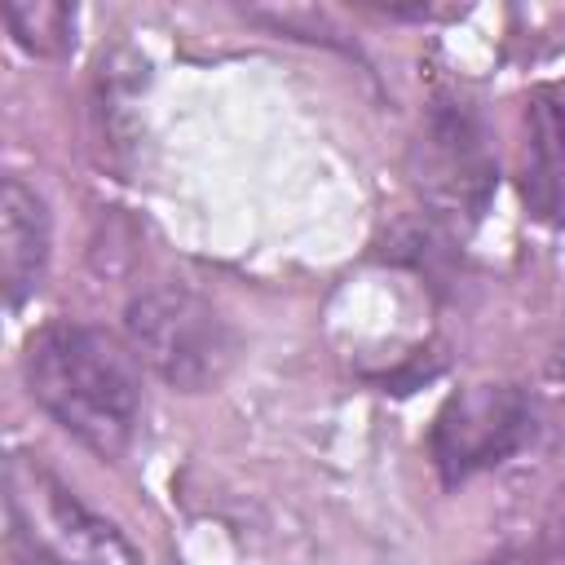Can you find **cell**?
<instances>
[{
	"mask_svg": "<svg viewBox=\"0 0 565 565\" xmlns=\"http://www.w3.org/2000/svg\"><path fill=\"white\" fill-rule=\"evenodd\" d=\"M521 194L539 221L565 230V84L539 88L525 106Z\"/></svg>",
	"mask_w": 565,
	"mask_h": 565,
	"instance_id": "obj_7",
	"label": "cell"
},
{
	"mask_svg": "<svg viewBox=\"0 0 565 565\" xmlns=\"http://www.w3.org/2000/svg\"><path fill=\"white\" fill-rule=\"evenodd\" d=\"M35 406L102 459L128 450L141 419L137 353L84 322H49L26 344Z\"/></svg>",
	"mask_w": 565,
	"mask_h": 565,
	"instance_id": "obj_1",
	"label": "cell"
},
{
	"mask_svg": "<svg viewBox=\"0 0 565 565\" xmlns=\"http://www.w3.org/2000/svg\"><path fill=\"white\" fill-rule=\"evenodd\" d=\"M406 172L415 194L437 216L477 221L499 181L481 115L468 102H433L411 141Z\"/></svg>",
	"mask_w": 565,
	"mask_h": 565,
	"instance_id": "obj_3",
	"label": "cell"
},
{
	"mask_svg": "<svg viewBox=\"0 0 565 565\" xmlns=\"http://www.w3.org/2000/svg\"><path fill=\"white\" fill-rule=\"evenodd\" d=\"M556 516H561L556 525H561V543H565V490H561V508H556Z\"/></svg>",
	"mask_w": 565,
	"mask_h": 565,
	"instance_id": "obj_10",
	"label": "cell"
},
{
	"mask_svg": "<svg viewBox=\"0 0 565 565\" xmlns=\"http://www.w3.org/2000/svg\"><path fill=\"white\" fill-rule=\"evenodd\" d=\"M49 252H53L49 203L22 177H4L0 185V282H4L9 309H22L40 291Z\"/></svg>",
	"mask_w": 565,
	"mask_h": 565,
	"instance_id": "obj_6",
	"label": "cell"
},
{
	"mask_svg": "<svg viewBox=\"0 0 565 565\" xmlns=\"http://www.w3.org/2000/svg\"><path fill=\"white\" fill-rule=\"evenodd\" d=\"M9 35L35 53V57H57L75 44V9L71 4H53V0H13L4 9Z\"/></svg>",
	"mask_w": 565,
	"mask_h": 565,
	"instance_id": "obj_8",
	"label": "cell"
},
{
	"mask_svg": "<svg viewBox=\"0 0 565 565\" xmlns=\"http://www.w3.org/2000/svg\"><path fill=\"white\" fill-rule=\"evenodd\" d=\"M9 521L13 543L57 565H137V552L115 525L88 512L53 472L13 459L9 468Z\"/></svg>",
	"mask_w": 565,
	"mask_h": 565,
	"instance_id": "obj_5",
	"label": "cell"
},
{
	"mask_svg": "<svg viewBox=\"0 0 565 565\" xmlns=\"http://www.w3.org/2000/svg\"><path fill=\"white\" fill-rule=\"evenodd\" d=\"M539 433L534 402L516 384H468L433 419L428 455L446 486H463L521 455Z\"/></svg>",
	"mask_w": 565,
	"mask_h": 565,
	"instance_id": "obj_4",
	"label": "cell"
},
{
	"mask_svg": "<svg viewBox=\"0 0 565 565\" xmlns=\"http://www.w3.org/2000/svg\"><path fill=\"white\" fill-rule=\"evenodd\" d=\"M477 565H543L534 552H525V547H499V552H490L486 561H477Z\"/></svg>",
	"mask_w": 565,
	"mask_h": 565,
	"instance_id": "obj_9",
	"label": "cell"
},
{
	"mask_svg": "<svg viewBox=\"0 0 565 565\" xmlns=\"http://www.w3.org/2000/svg\"><path fill=\"white\" fill-rule=\"evenodd\" d=\"M128 349L163 384L181 393H207L234 366V327L190 287H150L124 309Z\"/></svg>",
	"mask_w": 565,
	"mask_h": 565,
	"instance_id": "obj_2",
	"label": "cell"
}]
</instances>
